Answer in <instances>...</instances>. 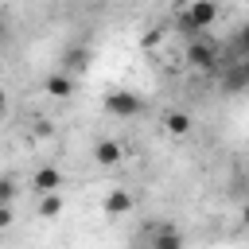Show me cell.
I'll return each instance as SVG.
<instances>
[{
    "label": "cell",
    "mask_w": 249,
    "mask_h": 249,
    "mask_svg": "<svg viewBox=\"0 0 249 249\" xmlns=\"http://www.w3.org/2000/svg\"><path fill=\"white\" fill-rule=\"evenodd\" d=\"M214 23H218V0H187V8L179 12V31L183 35H202Z\"/></svg>",
    "instance_id": "1"
},
{
    "label": "cell",
    "mask_w": 249,
    "mask_h": 249,
    "mask_svg": "<svg viewBox=\"0 0 249 249\" xmlns=\"http://www.w3.org/2000/svg\"><path fill=\"white\" fill-rule=\"evenodd\" d=\"M105 113L109 117H140L144 113V101H140V93H132V89H113V93H105Z\"/></svg>",
    "instance_id": "2"
},
{
    "label": "cell",
    "mask_w": 249,
    "mask_h": 249,
    "mask_svg": "<svg viewBox=\"0 0 249 249\" xmlns=\"http://www.w3.org/2000/svg\"><path fill=\"white\" fill-rule=\"evenodd\" d=\"M187 62H191L195 70H214V66H218V47H214L210 39H195V35H191Z\"/></svg>",
    "instance_id": "3"
},
{
    "label": "cell",
    "mask_w": 249,
    "mask_h": 249,
    "mask_svg": "<svg viewBox=\"0 0 249 249\" xmlns=\"http://www.w3.org/2000/svg\"><path fill=\"white\" fill-rule=\"evenodd\" d=\"M89 62H93V51H89L86 43H74V47L62 51V70H66V74H82Z\"/></svg>",
    "instance_id": "4"
},
{
    "label": "cell",
    "mask_w": 249,
    "mask_h": 249,
    "mask_svg": "<svg viewBox=\"0 0 249 249\" xmlns=\"http://www.w3.org/2000/svg\"><path fill=\"white\" fill-rule=\"evenodd\" d=\"M66 187V175L58 171V167H39L35 175H31V191L35 195H47V191H62Z\"/></svg>",
    "instance_id": "5"
},
{
    "label": "cell",
    "mask_w": 249,
    "mask_h": 249,
    "mask_svg": "<svg viewBox=\"0 0 249 249\" xmlns=\"http://www.w3.org/2000/svg\"><path fill=\"white\" fill-rule=\"evenodd\" d=\"M93 160H97L101 167H117V163L124 160V144H121V140H97V144H93Z\"/></svg>",
    "instance_id": "6"
},
{
    "label": "cell",
    "mask_w": 249,
    "mask_h": 249,
    "mask_svg": "<svg viewBox=\"0 0 249 249\" xmlns=\"http://www.w3.org/2000/svg\"><path fill=\"white\" fill-rule=\"evenodd\" d=\"M136 202H132V195L124 191V187H113L109 195H105V202H101V210L109 214V218H121V214H128Z\"/></svg>",
    "instance_id": "7"
},
{
    "label": "cell",
    "mask_w": 249,
    "mask_h": 249,
    "mask_svg": "<svg viewBox=\"0 0 249 249\" xmlns=\"http://www.w3.org/2000/svg\"><path fill=\"white\" fill-rule=\"evenodd\" d=\"M43 89H47L51 97H70V93H74V78H70L66 70H58V74H51V78L43 82Z\"/></svg>",
    "instance_id": "8"
},
{
    "label": "cell",
    "mask_w": 249,
    "mask_h": 249,
    "mask_svg": "<svg viewBox=\"0 0 249 249\" xmlns=\"http://www.w3.org/2000/svg\"><path fill=\"white\" fill-rule=\"evenodd\" d=\"M163 128H167L171 136H187V132H191V117H187L183 109H171V113L163 117Z\"/></svg>",
    "instance_id": "9"
},
{
    "label": "cell",
    "mask_w": 249,
    "mask_h": 249,
    "mask_svg": "<svg viewBox=\"0 0 249 249\" xmlns=\"http://www.w3.org/2000/svg\"><path fill=\"white\" fill-rule=\"evenodd\" d=\"M39 214H43V218L62 214V191H47V195H43V202H39Z\"/></svg>",
    "instance_id": "10"
},
{
    "label": "cell",
    "mask_w": 249,
    "mask_h": 249,
    "mask_svg": "<svg viewBox=\"0 0 249 249\" xmlns=\"http://www.w3.org/2000/svg\"><path fill=\"white\" fill-rule=\"evenodd\" d=\"M152 241H156V249H179V245H183V237H179L175 230H163V233H156Z\"/></svg>",
    "instance_id": "11"
},
{
    "label": "cell",
    "mask_w": 249,
    "mask_h": 249,
    "mask_svg": "<svg viewBox=\"0 0 249 249\" xmlns=\"http://www.w3.org/2000/svg\"><path fill=\"white\" fill-rule=\"evenodd\" d=\"M12 198H16V183L4 175V179H0V202H12Z\"/></svg>",
    "instance_id": "12"
},
{
    "label": "cell",
    "mask_w": 249,
    "mask_h": 249,
    "mask_svg": "<svg viewBox=\"0 0 249 249\" xmlns=\"http://www.w3.org/2000/svg\"><path fill=\"white\" fill-rule=\"evenodd\" d=\"M16 222V214H12V202H0V230H8Z\"/></svg>",
    "instance_id": "13"
},
{
    "label": "cell",
    "mask_w": 249,
    "mask_h": 249,
    "mask_svg": "<svg viewBox=\"0 0 249 249\" xmlns=\"http://www.w3.org/2000/svg\"><path fill=\"white\" fill-rule=\"evenodd\" d=\"M4 117H8V93L0 89V121H4Z\"/></svg>",
    "instance_id": "14"
}]
</instances>
